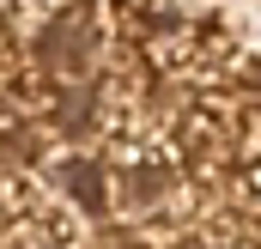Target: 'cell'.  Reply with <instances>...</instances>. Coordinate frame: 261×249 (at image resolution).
Here are the masks:
<instances>
[{
  "instance_id": "2",
  "label": "cell",
  "mask_w": 261,
  "mask_h": 249,
  "mask_svg": "<svg viewBox=\"0 0 261 249\" xmlns=\"http://www.w3.org/2000/svg\"><path fill=\"white\" fill-rule=\"evenodd\" d=\"M55 183L73 188V201H79V207H103V170H97V164H85V158L55 164Z\"/></svg>"
},
{
  "instance_id": "1",
  "label": "cell",
  "mask_w": 261,
  "mask_h": 249,
  "mask_svg": "<svg viewBox=\"0 0 261 249\" xmlns=\"http://www.w3.org/2000/svg\"><path fill=\"white\" fill-rule=\"evenodd\" d=\"M43 61H49V67H67V73L85 67V31H79V18H61V24L43 31Z\"/></svg>"
}]
</instances>
